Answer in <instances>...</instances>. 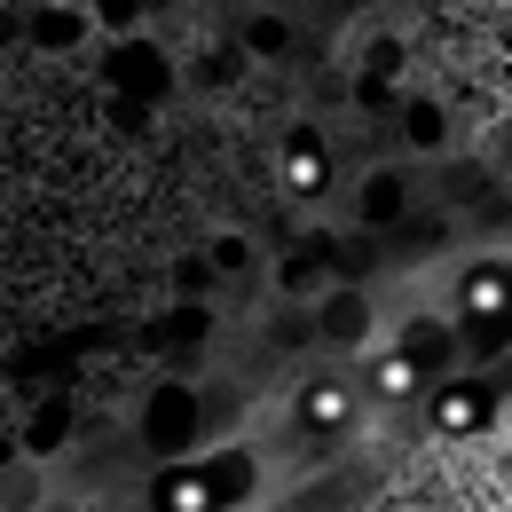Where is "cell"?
Listing matches in <instances>:
<instances>
[{
    "instance_id": "1",
    "label": "cell",
    "mask_w": 512,
    "mask_h": 512,
    "mask_svg": "<svg viewBox=\"0 0 512 512\" xmlns=\"http://www.w3.org/2000/svg\"><path fill=\"white\" fill-rule=\"evenodd\" d=\"M457 323H512V260H473L457 276Z\"/></svg>"
},
{
    "instance_id": "2",
    "label": "cell",
    "mask_w": 512,
    "mask_h": 512,
    "mask_svg": "<svg viewBox=\"0 0 512 512\" xmlns=\"http://www.w3.org/2000/svg\"><path fill=\"white\" fill-rule=\"evenodd\" d=\"M426 418H434V434H449V442L481 434V426H489V386H481V379H449V386H434Z\"/></svg>"
},
{
    "instance_id": "3",
    "label": "cell",
    "mask_w": 512,
    "mask_h": 512,
    "mask_svg": "<svg viewBox=\"0 0 512 512\" xmlns=\"http://www.w3.org/2000/svg\"><path fill=\"white\" fill-rule=\"evenodd\" d=\"M347 426H355V386H339V379L300 386V434H347Z\"/></svg>"
},
{
    "instance_id": "4",
    "label": "cell",
    "mask_w": 512,
    "mask_h": 512,
    "mask_svg": "<svg viewBox=\"0 0 512 512\" xmlns=\"http://www.w3.org/2000/svg\"><path fill=\"white\" fill-rule=\"evenodd\" d=\"M284 190L292 197L331 190V150H323V134H292V142H284Z\"/></svg>"
},
{
    "instance_id": "5",
    "label": "cell",
    "mask_w": 512,
    "mask_h": 512,
    "mask_svg": "<svg viewBox=\"0 0 512 512\" xmlns=\"http://www.w3.org/2000/svg\"><path fill=\"white\" fill-rule=\"evenodd\" d=\"M150 505H158V512H221V497H213L205 465H166L158 489H150Z\"/></svg>"
},
{
    "instance_id": "6",
    "label": "cell",
    "mask_w": 512,
    "mask_h": 512,
    "mask_svg": "<svg viewBox=\"0 0 512 512\" xmlns=\"http://www.w3.org/2000/svg\"><path fill=\"white\" fill-rule=\"evenodd\" d=\"M197 465H205V481H213V497H221V512H229V505H245V497L260 489V465L245 457V449H205Z\"/></svg>"
},
{
    "instance_id": "7",
    "label": "cell",
    "mask_w": 512,
    "mask_h": 512,
    "mask_svg": "<svg viewBox=\"0 0 512 512\" xmlns=\"http://www.w3.org/2000/svg\"><path fill=\"white\" fill-rule=\"evenodd\" d=\"M371 386H379L386 402L418 394V386H426V363H418V347H394V355H379V363H371Z\"/></svg>"
},
{
    "instance_id": "8",
    "label": "cell",
    "mask_w": 512,
    "mask_h": 512,
    "mask_svg": "<svg viewBox=\"0 0 512 512\" xmlns=\"http://www.w3.org/2000/svg\"><path fill=\"white\" fill-rule=\"evenodd\" d=\"M32 40H40L48 56H64V48L87 40V16H79V8H40V16H32Z\"/></svg>"
},
{
    "instance_id": "9",
    "label": "cell",
    "mask_w": 512,
    "mask_h": 512,
    "mask_svg": "<svg viewBox=\"0 0 512 512\" xmlns=\"http://www.w3.org/2000/svg\"><path fill=\"white\" fill-rule=\"evenodd\" d=\"M410 205V174H371L363 182V221H402Z\"/></svg>"
},
{
    "instance_id": "10",
    "label": "cell",
    "mask_w": 512,
    "mask_h": 512,
    "mask_svg": "<svg viewBox=\"0 0 512 512\" xmlns=\"http://www.w3.org/2000/svg\"><path fill=\"white\" fill-rule=\"evenodd\" d=\"M402 134H410L418 150H442L449 142V111L442 103H410V111H402Z\"/></svg>"
},
{
    "instance_id": "11",
    "label": "cell",
    "mask_w": 512,
    "mask_h": 512,
    "mask_svg": "<svg viewBox=\"0 0 512 512\" xmlns=\"http://www.w3.org/2000/svg\"><path fill=\"white\" fill-rule=\"evenodd\" d=\"M323 331H331V339H339V347H355V339H363V331H371V308H363V300H355V292H347V300H331V308H323Z\"/></svg>"
},
{
    "instance_id": "12",
    "label": "cell",
    "mask_w": 512,
    "mask_h": 512,
    "mask_svg": "<svg viewBox=\"0 0 512 512\" xmlns=\"http://www.w3.org/2000/svg\"><path fill=\"white\" fill-rule=\"evenodd\" d=\"M213 276H245V268H253V237H237V229H229V237H213Z\"/></svg>"
},
{
    "instance_id": "13",
    "label": "cell",
    "mask_w": 512,
    "mask_h": 512,
    "mask_svg": "<svg viewBox=\"0 0 512 512\" xmlns=\"http://www.w3.org/2000/svg\"><path fill=\"white\" fill-rule=\"evenodd\" d=\"M111 71H119L127 87H134V79H142V87H158V71H166V64H158V48H119V56H111Z\"/></svg>"
},
{
    "instance_id": "14",
    "label": "cell",
    "mask_w": 512,
    "mask_h": 512,
    "mask_svg": "<svg viewBox=\"0 0 512 512\" xmlns=\"http://www.w3.org/2000/svg\"><path fill=\"white\" fill-rule=\"evenodd\" d=\"M64 434H71V402H48V410L32 418V434H24V442H32V449H56Z\"/></svg>"
},
{
    "instance_id": "15",
    "label": "cell",
    "mask_w": 512,
    "mask_h": 512,
    "mask_svg": "<svg viewBox=\"0 0 512 512\" xmlns=\"http://www.w3.org/2000/svg\"><path fill=\"white\" fill-rule=\"evenodd\" d=\"M205 284H213V260H182V268H174V292H182V300H205Z\"/></svg>"
},
{
    "instance_id": "16",
    "label": "cell",
    "mask_w": 512,
    "mask_h": 512,
    "mask_svg": "<svg viewBox=\"0 0 512 512\" xmlns=\"http://www.w3.org/2000/svg\"><path fill=\"white\" fill-rule=\"evenodd\" d=\"M363 71H371V79H394V71H402V48H394V40H371Z\"/></svg>"
},
{
    "instance_id": "17",
    "label": "cell",
    "mask_w": 512,
    "mask_h": 512,
    "mask_svg": "<svg viewBox=\"0 0 512 512\" xmlns=\"http://www.w3.org/2000/svg\"><path fill=\"white\" fill-rule=\"evenodd\" d=\"M95 16H103V24H119V32H127L134 16H142V0H95Z\"/></svg>"
},
{
    "instance_id": "18",
    "label": "cell",
    "mask_w": 512,
    "mask_h": 512,
    "mask_svg": "<svg viewBox=\"0 0 512 512\" xmlns=\"http://www.w3.org/2000/svg\"><path fill=\"white\" fill-rule=\"evenodd\" d=\"M245 48H253V56H276V48H284V24H253Z\"/></svg>"
}]
</instances>
